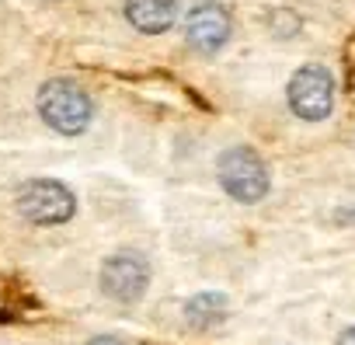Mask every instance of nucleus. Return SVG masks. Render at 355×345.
Returning a JSON list of instances; mask_svg holds the SVG:
<instances>
[{
	"label": "nucleus",
	"instance_id": "39448f33",
	"mask_svg": "<svg viewBox=\"0 0 355 345\" xmlns=\"http://www.w3.org/2000/svg\"><path fill=\"white\" fill-rule=\"evenodd\" d=\"M146 283H150V265L136 251H119V255H112L101 265V289L112 300H119V303L139 300L143 289H146Z\"/></svg>",
	"mask_w": 355,
	"mask_h": 345
},
{
	"label": "nucleus",
	"instance_id": "7ed1b4c3",
	"mask_svg": "<svg viewBox=\"0 0 355 345\" xmlns=\"http://www.w3.org/2000/svg\"><path fill=\"white\" fill-rule=\"evenodd\" d=\"M18 210L21 217H28L32 224H42V227H53V224H67L77 210V199L73 192L63 185V182H53V178H35V182H25L21 192H18Z\"/></svg>",
	"mask_w": 355,
	"mask_h": 345
},
{
	"label": "nucleus",
	"instance_id": "9b49d317",
	"mask_svg": "<svg viewBox=\"0 0 355 345\" xmlns=\"http://www.w3.org/2000/svg\"><path fill=\"white\" fill-rule=\"evenodd\" d=\"M334 345H355V328H348V331H341V338H338Z\"/></svg>",
	"mask_w": 355,
	"mask_h": 345
},
{
	"label": "nucleus",
	"instance_id": "0eeeda50",
	"mask_svg": "<svg viewBox=\"0 0 355 345\" xmlns=\"http://www.w3.org/2000/svg\"><path fill=\"white\" fill-rule=\"evenodd\" d=\"M125 18L146 32V35H160L174 25L178 18V0H125Z\"/></svg>",
	"mask_w": 355,
	"mask_h": 345
},
{
	"label": "nucleus",
	"instance_id": "20e7f679",
	"mask_svg": "<svg viewBox=\"0 0 355 345\" xmlns=\"http://www.w3.org/2000/svg\"><path fill=\"white\" fill-rule=\"evenodd\" d=\"M289 105L306 122L327 119L334 105V77L327 74V67H317V63L300 67L289 81Z\"/></svg>",
	"mask_w": 355,
	"mask_h": 345
},
{
	"label": "nucleus",
	"instance_id": "1a4fd4ad",
	"mask_svg": "<svg viewBox=\"0 0 355 345\" xmlns=\"http://www.w3.org/2000/svg\"><path fill=\"white\" fill-rule=\"evenodd\" d=\"M87 345H125L122 338H115V335H98V338H91Z\"/></svg>",
	"mask_w": 355,
	"mask_h": 345
},
{
	"label": "nucleus",
	"instance_id": "423d86ee",
	"mask_svg": "<svg viewBox=\"0 0 355 345\" xmlns=\"http://www.w3.org/2000/svg\"><path fill=\"white\" fill-rule=\"evenodd\" d=\"M185 39L199 53H216L230 39V15L220 4H199V8H192L189 11V22H185Z\"/></svg>",
	"mask_w": 355,
	"mask_h": 345
},
{
	"label": "nucleus",
	"instance_id": "f03ea898",
	"mask_svg": "<svg viewBox=\"0 0 355 345\" xmlns=\"http://www.w3.org/2000/svg\"><path fill=\"white\" fill-rule=\"evenodd\" d=\"M220 185L237 203H258L268 192V167L251 146H230L216 164Z\"/></svg>",
	"mask_w": 355,
	"mask_h": 345
},
{
	"label": "nucleus",
	"instance_id": "9d476101",
	"mask_svg": "<svg viewBox=\"0 0 355 345\" xmlns=\"http://www.w3.org/2000/svg\"><path fill=\"white\" fill-rule=\"evenodd\" d=\"M348 74H352V84H355V39L348 42Z\"/></svg>",
	"mask_w": 355,
	"mask_h": 345
},
{
	"label": "nucleus",
	"instance_id": "6e6552de",
	"mask_svg": "<svg viewBox=\"0 0 355 345\" xmlns=\"http://www.w3.org/2000/svg\"><path fill=\"white\" fill-rule=\"evenodd\" d=\"M185 317H189L192 328L206 331V328H213V324H220V321L227 317V300H223L220 293H199V296L189 300Z\"/></svg>",
	"mask_w": 355,
	"mask_h": 345
},
{
	"label": "nucleus",
	"instance_id": "f257e3e1",
	"mask_svg": "<svg viewBox=\"0 0 355 345\" xmlns=\"http://www.w3.org/2000/svg\"><path fill=\"white\" fill-rule=\"evenodd\" d=\"M39 112L42 119L63 133V136H77L91 126V115H94V105L87 98V91L73 81H49L42 84L39 91Z\"/></svg>",
	"mask_w": 355,
	"mask_h": 345
}]
</instances>
